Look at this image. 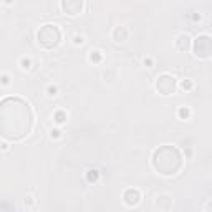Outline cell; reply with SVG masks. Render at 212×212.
<instances>
[{
    "label": "cell",
    "mask_w": 212,
    "mask_h": 212,
    "mask_svg": "<svg viewBox=\"0 0 212 212\" xmlns=\"http://www.w3.org/2000/svg\"><path fill=\"white\" fill-rule=\"evenodd\" d=\"M124 202H126V206H129V207H134V206H138L141 201V194H139V191L138 189H128L124 192Z\"/></svg>",
    "instance_id": "5"
},
{
    "label": "cell",
    "mask_w": 212,
    "mask_h": 212,
    "mask_svg": "<svg viewBox=\"0 0 212 212\" xmlns=\"http://www.w3.org/2000/svg\"><path fill=\"white\" fill-rule=\"evenodd\" d=\"M65 119H66V115H65V113H62V111L55 113V121H56V123H58V124L65 123Z\"/></svg>",
    "instance_id": "11"
},
{
    "label": "cell",
    "mask_w": 212,
    "mask_h": 212,
    "mask_svg": "<svg viewBox=\"0 0 212 212\" xmlns=\"http://www.w3.org/2000/svg\"><path fill=\"white\" fill-rule=\"evenodd\" d=\"M156 89L164 96L174 93V89H176V78L171 75H162L161 78H157V81H156Z\"/></svg>",
    "instance_id": "2"
},
{
    "label": "cell",
    "mask_w": 212,
    "mask_h": 212,
    "mask_svg": "<svg viewBox=\"0 0 212 212\" xmlns=\"http://www.w3.org/2000/svg\"><path fill=\"white\" fill-rule=\"evenodd\" d=\"M20 65H22L23 70H28V68H30V65H32V60L30 58H22V60H20Z\"/></svg>",
    "instance_id": "13"
},
{
    "label": "cell",
    "mask_w": 212,
    "mask_h": 212,
    "mask_svg": "<svg viewBox=\"0 0 212 212\" xmlns=\"http://www.w3.org/2000/svg\"><path fill=\"white\" fill-rule=\"evenodd\" d=\"M189 116H191V109L189 108H186V106L179 108V118H181V119H187Z\"/></svg>",
    "instance_id": "8"
},
{
    "label": "cell",
    "mask_w": 212,
    "mask_h": 212,
    "mask_svg": "<svg viewBox=\"0 0 212 212\" xmlns=\"http://www.w3.org/2000/svg\"><path fill=\"white\" fill-rule=\"evenodd\" d=\"M144 65H148V68H151V65H153V60L151 58H144V62H142Z\"/></svg>",
    "instance_id": "18"
},
{
    "label": "cell",
    "mask_w": 212,
    "mask_h": 212,
    "mask_svg": "<svg viewBox=\"0 0 212 212\" xmlns=\"http://www.w3.org/2000/svg\"><path fill=\"white\" fill-rule=\"evenodd\" d=\"M5 3H7V5H12V3H13V0H5Z\"/></svg>",
    "instance_id": "19"
},
{
    "label": "cell",
    "mask_w": 212,
    "mask_h": 212,
    "mask_svg": "<svg viewBox=\"0 0 212 212\" xmlns=\"http://www.w3.org/2000/svg\"><path fill=\"white\" fill-rule=\"evenodd\" d=\"M101 58H103V56H101V51H98V50L89 51V62H100Z\"/></svg>",
    "instance_id": "10"
},
{
    "label": "cell",
    "mask_w": 212,
    "mask_h": 212,
    "mask_svg": "<svg viewBox=\"0 0 212 212\" xmlns=\"http://www.w3.org/2000/svg\"><path fill=\"white\" fill-rule=\"evenodd\" d=\"M51 138H60V129H51Z\"/></svg>",
    "instance_id": "17"
},
{
    "label": "cell",
    "mask_w": 212,
    "mask_h": 212,
    "mask_svg": "<svg viewBox=\"0 0 212 212\" xmlns=\"http://www.w3.org/2000/svg\"><path fill=\"white\" fill-rule=\"evenodd\" d=\"M128 28L126 27H116L115 30H113V38H115V42H126L128 40Z\"/></svg>",
    "instance_id": "6"
},
{
    "label": "cell",
    "mask_w": 212,
    "mask_h": 212,
    "mask_svg": "<svg viewBox=\"0 0 212 212\" xmlns=\"http://www.w3.org/2000/svg\"><path fill=\"white\" fill-rule=\"evenodd\" d=\"M47 91H48V96H55L56 93H58V88H56V86H51V85H50V86L47 88Z\"/></svg>",
    "instance_id": "15"
},
{
    "label": "cell",
    "mask_w": 212,
    "mask_h": 212,
    "mask_svg": "<svg viewBox=\"0 0 212 212\" xmlns=\"http://www.w3.org/2000/svg\"><path fill=\"white\" fill-rule=\"evenodd\" d=\"M73 43H75V45H83L85 43V36L75 35V36H73Z\"/></svg>",
    "instance_id": "14"
},
{
    "label": "cell",
    "mask_w": 212,
    "mask_h": 212,
    "mask_svg": "<svg viewBox=\"0 0 212 212\" xmlns=\"http://www.w3.org/2000/svg\"><path fill=\"white\" fill-rule=\"evenodd\" d=\"M192 86H194V83H192V81H191V80H184V81H182V83H181V88H182V89H186V91H189V89H192Z\"/></svg>",
    "instance_id": "12"
},
{
    "label": "cell",
    "mask_w": 212,
    "mask_h": 212,
    "mask_svg": "<svg viewBox=\"0 0 212 212\" xmlns=\"http://www.w3.org/2000/svg\"><path fill=\"white\" fill-rule=\"evenodd\" d=\"M38 43L45 48H53L60 42V30L56 25H43L36 33Z\"/></svg>",
    "instance_id": "1"
},
{
    "label": "cell",
    "mask_w": 212,
    "mask_h": 212,
    "mask_svg": "<svg viewBox=\"0 0 212 212\" xmlns=\"http://www.w3.org/2000/svg\"><path fill=\"white\" fill-rule=\"evenodd\" d=\"M194 53L199 58H209L210 56V38L207 35L197 36L194 45Z\"/></svg>",
    "instance_id": "3"
},
{
    "label": "cell",
    "mask_w": 212,
    "mask_h": 212,
    "mask_svg": "<svg viewBox=\"0 0 212 212\" xmlns=\"http://www.w3.org/2000/svg\"><path fill=\"white\" fill-rule=\"evenodd\" d=\"M176 45H177V48H179L181 51H184V50H187V48L191 47V38H189V36H187L186 33H182V35L177 36Z\"/></svg>",
    "instance_id": "7"
},
{
    "label": "cell",
    "mask_w": 212,
    "mask_h": 212,
    "mask_svg": "<svg viewBox=\"0 0 212 212\" xmlns=\"http://www.w3.org/2000/svg\"><path fill=\"white\" fill-rule=\"evenodd\" d=\"M62 10L65 12V15H75L81 13L83 10V0H76V2H70V0H62Z\"/></svg>",
    "instance_id": "4"
},
{
    "label": "cell",
    "mask_w": 212,
    "mask_h": 212,
    "mask_svg": "<svg viewBox=\"0 0 212 212\" xmlns=\"http://www.w3.org/2000/svg\"><path fill=\"white\" fill-rule=\"evenodd\" d=\"M98 177H100V174H98L96 169H89V171H88V181H89V182L98 181Z\"/></svg>",
    "instance_id": "9"
},
{
    "label": "cell",
    "mask_w": 212,
    "mask_h": 212,
    "mask_svg": "<svg viewBox=\"0 0 212 212\" xmlns=\"http://www.w3.org/2000/svg\"><path fill=\"white\" fill-rule=\"evenodd\" d=\"M0 83L2 85H9L10 81H9V75H2L0 76Z\"/></svg>",
    "instance_id": "16"
}]
</instances>
